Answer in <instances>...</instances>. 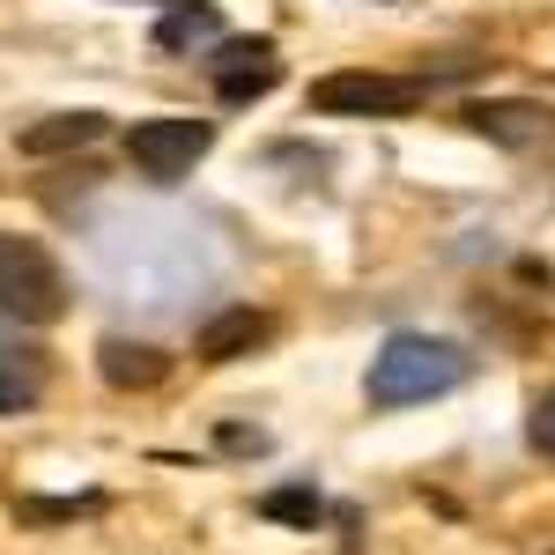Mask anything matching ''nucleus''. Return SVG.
<instances>
[{"mask_svg":"<svg viewBox=\"0 0 555 555\" xmlns=\"http://www.w3.org/2000/svg\"><path fill=\"white\" fill-rule=\"evenodd\" d=\"M474 371V356L460 341H437V334H385V348L371 356V378L363 400L371 408H415L437 392H460Z\"/></svg>","mask_w":555,"mask_h":555,"instance_id":"1","label":"nucleus"},{"mask_svg":"<svg viewBox=\"0 0 555 555\" xmlns=\"http://www.w3.org/2000/svg\"><path fill=\"white\" fill-rule=\"evenodd\" d=\"M67 311V274L44 237L0 230V319L8 326H52Z\"/></svg>","mask_w":555,"mask_h":555,"instance_id":"2","label":"nucleus"},{"mask_svg":"<svg viewBox=\"0 0 555 555\" xmlns=\"http://www.w3.org/2000/svg\"><path fill=\"white\" fill-rule=\"evenodd\" d=\"M429 89L415 75H371V67H348V75H326L311 82V112L319 119H408Z\"/></svg>","mask_w":555,"mask_h":555,"instance_id":"3","label":"nucleus"},{"mask_svg":"<svg viewBox=\"0 0 555 555\" xmlns=\"http://www.w3.org/2000/svg\"><path fill=\"white\" fill-rule=\"evenodd\" d=\"M215 149V119H141L127 133V164L156 185H178L193 178V164Z\"/></svg>","mask_w":555,"mask_h":555,"instance_id":"4","label":"nucleus"},{"mask_svg":"<svg viewBox=\"0 0 555 555\" xmlns=\"http://www.w3.org/2000/svg\"><path fill=\"white\" fill-rule=\"evenodd\" d=\"M460 119H467V133L512 149V156H533L555 141V104H533V96H474V104H460Z\"/></svg>","mask_w":555,"mask_h":555,"instance_id":"5","label":"nucleus"},{"mask_svg":"<svg viewBox=\"0 0 555 555\" xmlns=\"http://www.w3.org/2000/svg\"><path fill=\"white\" fill-rule=\"evenodd\" d=\"M208 75H215L222 104H253V96H267V89L282 82V52H274V38H215Z\"/></svg>","mask_w":555,"mask_h":555,"instance_id":"6","label":"nucleus"},{"mask_svg":"<svg viewBox=\"0 0 555 555\" xmlns=\"http://www.w3.org/2000/svg\"><path fill=\"white\" fill-rule=\"evenodd\" d=\"M52 385V363H44L38 341H23L15 326H0V415H30Z\"/></svg>","mask_w":555,"mask_h":555,"instance_id":"7","label":"nucleus"},{"mask_svg":"<svg viewBox=\"0 0 555 555\" xmlns=\"http://www.w3.org/2000/svg\"><path fill=\"white\" fill-rule=\"evenodd\" d=\"M267 334H274V319H267V311H253V304H230V311H215L208 326L193 334V356H201V363H237V356H253Z\"/></svg>","mask_w":555,"mask_h":555,"instance_id":"8","label":"nucleus"},{"mask_svg":"<svg viewBox=\"0 0 555 555\" xmlns=\"http://www.w3.org/2000/svg\"><path fill=\"white\" fill-rule=\"evenodd\" d=\"M96 371H104V385H119V392H149V385H164L171 356H164L156 341H127V334H104V341H96Z\"/></svg>","mask_w":555,"mask_h":555,"instance_id":"9","label":"nucleus"},{"mask_svg":"<svg viewBox=\"0 0 555 555\" xmlns=\"http://www.w3.org/2000/svg\"><path fill=\"white\" fill-rule=\"evenodd\" d=\"M112 119L104 112H52L38 127H23V156H67V149H89V141H104Z\"/></svg>","mask_w":555,"mask_h":555,"instance_id":"10","label":"nucleus"},{"mask_svg":"<svg viewBox=\"0 0 555 555\" xmlns=\"http://www.w3.org/2000/svg\"><path fill=\"white\" fill-rule=\"evenodd\" d=\"M222 38V8L215 0H171L156 15V52H193V44Z\"/></svg>","mask_w":555,"mask_h":555,"instance_id":"11","label":"nucleus"},{"mask_svg":"<svg viewBox=\"0 0 555 555\" xmlns=\"http://www.w3.org/2000/svg\"><path fill=\"white\" fill-rule=\"evenodd\" d=\"M259 518H274V526H319L326 518V496L311 489V481H282V489H259Z\"/></svg>","mask_w":555,"mask_h":555,"instance_id":"12","label":"nucleus"},{"mask_svg":"<svg viewBox=\"0 0 555 555\" xmlns=\"http://www.w3.org/2000/svg\"><path fill=\"white\" fill-rule=\"evenodd\" d=\"M104 512V496H30V504H15V518H30V526H52V518H89Z\"/></svg>","mask_w":555,"mask_h":555,"instance_id":"13","label":"nucleus"},{"mask_svg":"<svg viewBox=\"0 0 555 555\" xmlns=\"http://www.w3.org/2000/svg\"><path fill=\"white\" fill-rule=\"evenodd\" d=\"M526 444H533L541 460H555V385L533 400V415H526Z\"/></svg>","mask_w":555,"mask_h":555,"instance_id":"14","label":"nucleus"},{"mask_svg":"<svg viewBox=\"0 0 555 555\" xmlns=\"http://www.w3.org/2000/svg\"><path fill=\"white\" fill-rule=\"evenodd\" d=\"M222 452H237V460H259V452H267V429H245V423H222Z\"/></svg>","mask_w":555,"mask_h":555,"instance_id":"15","label":"nucleus"},{"mask_svg":"<svg viewBox=\"0 0 555 555\" xmlns=\"http://www.w3.org/2000/svg\"><path fill=\"white\" fill-rule=\"evenodd\" d=\"M149 8H171V0H149Z\"/></svg>","mask_w":555,"mask_h":555,"instance_id":"16","label":"nucleus"}]
</instances>
